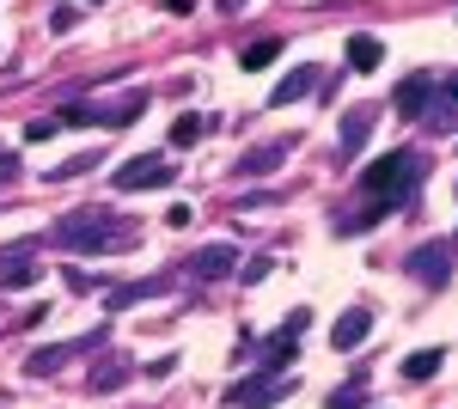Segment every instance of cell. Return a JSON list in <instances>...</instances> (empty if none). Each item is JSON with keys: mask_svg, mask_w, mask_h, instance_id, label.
I'll return each mask as SVG.
<instances>
[{"mask_svg": "<svg viewBox=\"0 0 458 409\" xmlns=\"http://www.w3.org/2000/svg\"><path fill=\"white\" fill-rule=\"evenodd\" d=\"M287 391H293L287 373H250V379H239V385L226 391V409H269V404H282Z\"/></svg>", "mask_w": 458, "mask_h": 409, "instance_id": "obj_3", "label": "cell"}, {"mask_svg": "<svg viewBox=\"0 0 458 409\" xmlns=\"http://www.w3.org/2000/svg\"><path fill=\"white\" fill-rule=\"evenodd\" d=\"M98 6H105V0H98Z\"/></svg>", "mask_w": 458, "mask_h": 409, "instance_id": "obj_32", "label": "cell"}, {"mask_svg": "<svg viewBox=\"0 0 458 409\" xmlns=\"http://www.w3.org/2000/svg\"><path fill=\"white\" fill-rule=\"evenodd\" d=\"M269 269H276V257H257V263H245V269H239V275H245V281H263V275H269Z\"/></svg>", "mask_w": 458, "mask_h": 409, "instance_id": "obj_27", "label": "cell"}, {"mask_svg": "<svg viewBox=\"0 0 458 409\" xmlns=\"http://www.w3.org/2000/svg\"><path fill=\"white\" fill-rule=\"evenodd\" d=\"M440 367H446V348H416V354L403 361V379H410V385H422V379H434Z\"/></svg>", "mask_w": 458, "mask_h": 409, "instance_id": "obj_17", "label": "cell"}, {"mask_svg": "<svg viewBox=\"0 0 458 409\" xmlns=\"http://www.w3.org/2000/svg\"><path fill=\"white\" fill-rule=\"evenodd\" d=\"M324 409H367V385H360V379H349V385H336Z\"/></svg>", "mask_w": 458, "mask_h": 409, "instance_id": "obj_22", "label": "cell"}, {"mask_svg": "<svg viewBox=\"0 0 458 409\" xmlns=\"http://www.w3.org/2000/svg\"><path fill=\"white\" fill-rule=\"evenodd\" d=\"M434 86H440V73H410V80L391 92V110H397V116H410V123H422V110H428V98H434Z\"/></svg>", "mask_w": 458, "mask_h": 409, "instance_id": "obj_8", "label": "cell"}, {"mask_svg": "<svg viewBox=\"0 0 458 409\" xmlns=\"http://www.w3.org/2000/svg\"><path fill=\"white\" fill-rule=\"evenodd\" d=\"M373 129H379V110H373V104H354L349 116H343V129H336V159H354Z\"/></svg>", "mask_w": 458, "mask_h": 409, "instance_id": "obj_7", "label": "cell"}, {"mask_svg": "<svg viewBox=\"0 0 458 409\" xmlns=\"http://www.w3.org/2000/svg\"><path fill=\"white\" fill-rule=\"evenodd\" d=\"M177 177V166L165 159V153H141V159H129V166H116V190H165Z\"/></svg>", "mask_w": 458, "mask_h": 409, "instance_id": "obj_4", "label": "cell"}, {"mask_svg": "<svg viewBox=\"0 0 458 409\" xmlns=\"http://www.w3.org/2000/svg\"><path fill=\"white\" fill-rule=\"evenodd\" d=\"M49 244H55V251H86V257H98V251L135 244V226L116 220L110 208H80V214H62V220L49 226Z\"/></svg>", "mask_w": 458, "mask_h": 409, "instance_id": "obj_1", "label": "cell"}, {"mask_svg": "<svg viewBox=\"0 0 458 409\" xmlns=\"http://www.w3.org/2000/svg\"><path fill=\"white\" fill-rule=\"evenodd\" d=\"M422 129L428 135H458V80H440L434 98L422 110Z\"/></svg>", "mask_w": 458, "mask_h": 409, "instance_id": "obj_6", "label": "cell"}, {"mask_svg": "<svg viewBox=\"0 0 458 409\" xmlns=\"http://www.w3.org/2000/svg\"><path fill=\"white\" fill-rule=\"evenodd\" d=\"M37 275H43V263H31V257H19V263H6V269H0V287H6V294H13V287H31Z\"/></svg>", "mask_w": 458, "mask_h": 409, "instance_id": "obj_20", "label": "cell"}, {"mask_svg": "<svg viewBox=\"0 0 458 409\" xmlns=\"http://www.w3.org/2000/svg\"><path fill=\"white\" fill-rule=\"evenodd\" d=\"M379 62H386V43H379V37H367V31L349 37V68L354 73H373Z\"/></svg>", "mask_w": 458, "mask_h": 409, "instance_id": "obj_16", "label": "cell"}, {"mask_svg": "<svg viewBox=\"0 0 458 409\" xmlns=\"http://www.w3.org/2000/svg\"><path fill=\"white\" fill-rule=\"evenodd\" d=\"M422 177H428V159H422V153H410V147H397L391 159H379V166H367V171H360V190H367L373 202H386L391 214H397V208H410V202H416Z\"/></svg>", "mask_w": 458, "mask_h": 409, "instance_id": "obj_2", "label": "cell"}, {"mask_svg": "<svg viewBox=\"0 0 458 409\" xmlns=\"http://www.w3.org/2000/svg\"><path fill=\"white\" fill-rule=\"evenodd\" d=\"M129 373H135V367H129L123 354H110L105 367H92V391H116V385H123Z\"/></svg>", "mask_w": 458, "mask_h": 409, "instance_id": "obj_19", "label": "cell"}, {"mask_svg": "<svg viewBox=\"0 0 458 409\" xmlns=\"http://www.w3.org/2000/svg\"><path fill=\"white\" fill-rule=\"evenodd\" d=\"M165 13H196V0H165Z\"/></svg>", "mask_w": 458, "mask_h": 409, "instance_id": "obj_30", "label": "cell"}, {"mask_svg": "<svg viewBox=\"0 0 458 409\" xmlns=\"http://www.w3.org/2000/svg\"><path fill=\"white\" fill-rule=\"evenodd\" d=\"M165 294H172V275L123 281V287H110V311H129V306H141V300H165Z\"/></svg>", "mask_w": 458, "mask_h": 409, "instance_id": "obj_12", "label": "cell"}, {"mask_svg": "<svg viewBox=\"0 0 458 409\" xmlns=\"http://www.w3.org/2000/svg\"><path fill=\"white\" fill-rule=\"evenodd\" d=\"M62 281H68L73 294H92V287H98V281H92V275H86V269H62Z\"/></svg>", "mask_w": 458, "mask_h": 409, "instance_id": "obj_26", "label": "cell"}, {"mask_svg": "<svg viewBox=\"0 0 458 409\" xmlns=\"http://www.w3.org/2000/svg\"><path fill=\"white\" fill-rule=\"evenodd\" d=\"M287 153H293V135H282V141H263V147H250L245 159H239V177H276V171H282V159Z\"/></svg>", "mask_w": 458, "mask_h": 409, "instance_id": "obj_10", "label": "cell"}, {"mask_svg": "<svg viewBox=\"0 0 458 409\" xmlns=\"http://www.w3.org/2000/svg\"><path fill=\"white\" fill-rule=\"evenodd\" d=\"M0 409H6V404H0Z\"/></svg>", "mask_w": 458, "mask_h": 409, "instance_id": "obj_33", "label": "cell"}, {"mask_svg": "<svg viewBox=\"0 0 458 409\" xmlns=\"http://www.w3.org/2000/svg\"><path fill=\"white\" fill-rule=\"evenodd\" d=\"M367 337H373V311H367V306H349L343 318H336V324H330V348H336V354L360 348Z\"/></svg>", "mask_w": 458, "mask_h": 409, "instance_id": "obj_11", "label": "cell"}, {"mask_svg": "<svg viewBox=\"0 0 458 409\" xmlns=\"http://www.w3.org/2000/svg\"><path fill=\"white\" fill-rule=\"evenodd\" d=\"M92 166H98V159H92V153H80V159H68V166H55V171H49V183H68V177H86Z\"/></svg>", "mask_w": 458, "mask_h": 409, "instance_id": "obj_23", "label": "cell"}, {"mask_svg": "<svg viewBox=\"0 0 458 409\" xmlns=\"http://www.w3.org/2000/svg\"><path fill=\"white\" fill-rule=\"evenodd\" d=\"M86 342H105V337L92 330ZM86 342H49V348H37L31 361H25V373H31V379H49V373H62V367H68V354H73V348H86Z\"/></svg>", "mask_w": 458, "mask_h": 409, "instance_id": "obj_13", "label": "cell"}, {"mask_svg": "<svg viewBox=\"0 0 458 409\" xmlns=\"http://www.w3.org/2000/svg\"><path fill=\"white\" fill-rule=\"evenodd\" d=\"M141 110H147V92H129V98H116V104H98V129H129Z\"/></svg>", "mask_w": 458, "mask_h": 409, "instance_id": "obj_15", "label": "cell"}, {"mask_svg": "<svg viewBox=\"0 0 458 409\" xmlns=\"http://www.w3.org/2000/svg\"><path fill=\"white\" fill-rule=\"evenodd\" d=\"M312 86H318V62H300V68L287 73V80H276V92H269V104H276V110H282V104L306 98V92H312Z\"/></svg>", "mask_w": 458, "mask_h": 409, "instance_id": "obj_14", "label": "cell"}, {"mask_svg": "<svg viewBox=\"0 0 458 409\" xmlns=\"http://www.w3.org/2000/svg\"><path fill=\"white\" fill-rule=\"evenodd\" d=\"M276 55H282V37H263V43H250L245 55H239V68H245V73H263V68H276Z\"/></svg>", "mask_w": 458, "mask_h": 409, "instance_id": "obj_18", "label": "cell"}, {"mask_svg": "<svg viewBox=\"0 0 458 409\" xmlns=\"http://www.w3.org/2000/svg\"><path fill=\"white\" fill-rule=\"evenodd\" d=\"M73 25H80V6H55V13H49V31H73Z\"/></svg>", "mask_w": 458, "mask_h": 409, "instance_id": "obj_25", "label": "cell"}, {"mask_svg": "<svg viewBox=\"0 0 458 409\" xmlns=\"http://www.w3.org/2000/svg\"><path fill=\"white\" fill-rule=\"evenodd\" d=\"M306 324H312V311H306V306H293V311H287V324H282V330H293V337H300Z\"/></svg>", "mask_w": 458, "mask_h": 409, "instance_id": "obj_28", "label": "cell"}, {"mask_svg": "<svg viewBox=\"0 0 458 409\" xmlns=\"http://www.w3.org/2000/svg\"><path fill=\"white\" fill-rule=\"evenodd\" d=\"M239 269V251L220 239V244H202L196 257H190V281H226V275Z\"/></svg>", "mask_w": 458, "mask_h": 409, "instance_id": "obj_9", "label": "cell"}, {"mask_svg": "<svg viewBox=\"0 0 458 409\" xmlns=\"http://www.w3.org/2000/svg\"><path fill=\"white\" fill-rule=\"evenodd\" d=\"M55 129H62V116H31V123H25V141H49Z\"/></svg>", "mask_w": 458, "mask_h": 409, "instance_id": "obj_24", "label": "cell"}, {"mask_svg": "<svg viewBox=\"0 0 458 409\" xmlns=\"http://www.w3.org/2000/svg\"><path fill=\"white\" fill-rule=\"evenodd\" d=\"M239 6H245V0H220V13H239Z\"/></svg>", "mask_w": 458, "mask_h": 409, "instance_id": "obj_31", "label": "cell"}, {"mask_svg": "<svg viewBox=\"0 0 458 409\" xmlns=\"http://www.w3.org/2000/svg\"><path fill=\"white\" fill-rule=\"evenodd\" d=\"M6 183H19V159H13V153H0V190H6Z\"/></svg>", "mask_w": 458, "mask_h": 409, "instance_id": "obj_29", "label": "cell"}, {"mask_svg": "<svg viewBox=\"0 0 458 409\" xmlns=\"http://www.w3.org/2000/svg\"><path fill=\"white\" fill-rule=\"evenodd\" d=\"M403 269L416 275L422 287H446V275H453V244L434 239V244H422V251H410V263H403Z\"/></svg>", "mask_w": 458, "mask_h": 409, "instance_id": "obj_5", "label": "cell"}, {"mask_svg": "<svg viewBox=\"0 0 458 409\" xmlns=\"http://www.w3.org/2000/svg\"><path fill=\"white\" fill-rule=\"evenodd\" d=\"M202 135H208V123H202L196 110H190V116H177V123H172V147H196Z\"/></svg>", "mask_w": 458, "mask_h": 409, "instance_id": "obj_21", "label": "cell"}]
</instances>
